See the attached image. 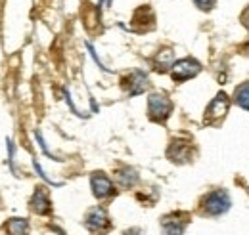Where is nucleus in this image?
I'll use <instances>...</instances> for the list:
<instances>
[{
	"label": "nucleus",
	"mask_w": 249,
	"mask_h": 235,
	"mask_svg": "<svg viewBox=\"0 0 249 235\" xmlns=\"http://www.w3.org/2000/svg\"><path fill=\"white\" fill-rule=\"evenodd\" d=\"M242 23H244V27L249 31V8L242 14Z\"/></svg>",
	"instance_id": "nucleus-13"
},
{
	"label": "nucleus",
	"mask_w": 249,
	"mask_h": 235,
	"mask_svg": "<svg viewBox=\"0 0 249 235\" xmlns=\"http://www.w3.org/2000/svg\"><path fill=\"white\" fill-rule=\"evenodd\" d=\"M234 101L242 107V109H248L249 111V83L240 84L236 92H234Z\"/></svg>",
	"instance_id": "nucleus-10"
},
{
	"label": "nucleus",
	"mask_w": 249,
	"mask_h": 235,
	"mask_svg": "<svg viewBox=\"0 0 249 235\" xmlns=\"http://www.w3.org/2000/svg\"><path fill=\"white\" fill-rule=\"evenodd\" d=\"M199 71H201V65H199L196 59L184 58L173 65V79H175L177 83H182V81H188V79L196 77Z\"/></svg>",
	"instance_id": "nucleus-4"
},
{
	"label": "nucleus",
	"mask_w": 249,
	"mask_h": 235,
	"mask_svg": "<svg viewBox=\"0 0 249 235\" xmlns=\"http://www.w3.org/2000/svg\"><path fill=\"white\" fill-rule=\"evenodd\" d=\"M4 230L10 235H27L29 224H27V220H23V218H12V220L4 226Z\"/></svg>",
	"instance_id": "nucleus-9"
},
{
	"label": "nucleus",
	"mask_w": 249,
	"mask_h": 235,
	"mask_svg": "<svg viewBox=\"0 0 249 235\" xmlns=\"http://www.w3.org/2000/svg\"><path fill=\"white\" fill-rule=\"evenodd\" d=\"M117 180H119V184H121L123 187H130L132 184H136L138 176H136V172H134V170L124 168V170H121V172H117Z\"/></svg>",
	"instance_id": "nucleus-11"
},
{
	"label": "nucleus",
	"mask_w": 249,
	"mask_h": 235,
	"mask_svg": "<svg viewBox=\"0 0 249 235\" xmlns=\"http://www.w3.org/2000/svg\"><path fill=\"white\" fill-rule=\"evenodd\" d=\"M90 184H92V191L94 195L98 197V199H106V197H109V195H113L115 193V189H113V184H111V180L107 176H104V174H94L92 180H90Z\"/></svg>",
	"instance_id": "nucleus-7"
},
{
	"label": "nucleus",
	"mask_w": 249,
	"mask_h": 235,
	"mask_svg": "<svg viewBox=\"0 0 249 235\" xmlns=\"http://www.w3.org/2000/svg\"><path fill=\"white\" fill-rule=\"evenodd\" d=\"M85 226L90 230V232H106L109 228V218H107V212L102 208V206H96L92 210H89L87 218H85Z\"/></svg>",
	"instance_id": "nucleus-6"
},
{
	"label": "nucleus",
	"mask_w": 249,
	"mask_h": 235,
	"mask_svg": "<svg viewBox=\"0 0 249 235\" xmlns=\"http://www.w3.org/2000/svg\"><path fill=\"white\" fill-rule=\"evenodd\" d=\"M228 107H230V100H228V96H226V94H222V92H220V94H217V98L209 103L205 120H207V122H217L218 118L226 117Z\"/></svg>",
	"instance_id": "nucleus-5"
},
{
	"label": "nucleus",
	"mask_w": 249,
	"mask_h": 235,
	"mask_svg": "<svg viewBox=\"0 0 249 235\" xmlns=\"http://www.w3.org/2000/svg\"><path fill=\"white\" fill-rule=\"evenodd\" d=\"M31 208L36 214H48L50 212L52 206H50V199H48V193L44 187H36L31 199Z\"/></svg>",
	"instance_id": "nucleus-8"
},
{
	"label": "nucleus",
	"mask_w": 249,
	"mask_h": 235,
	"mask_svg": "<svg viewBox=\"0 0 249 235\" xmlns=\"http://www.w3.org/2000/svg\"><path fill=\"white\" fill-rule=\"evenodd\" d=\"M199 208L205 216H218V214H224L230 208V199L222 189H215V191L207 193L201 199Z\"/></svg>",
	"instance_id": "nucleus-1"
},
{
	"label": "nucleus",
	"mask_w": 249,
	"mask_h": 235,
	"mask_svg": "<svg viewBox=\"0 0 249 235\" xmlns=\"http://www.w3.org/2000/svg\"><path fill=\"white\" fill-rule=\"evenodd\" d=\"M188 216L186 212H173V214H167L165 218H161V230L165 235H182L186 230L188 224Z\"/></svg>",
	"instance_id": "nucleus-3"
},
{
	"label": "nucleus",
	"mask_w": 249,
	"mask_h": 235,
	"mask_svg": "<svg viewBox=\"0 0 249 235\" xmlns=\"http://www.w3.org/2000/svg\"><path fill=\"white\" fill-rule=\"evenodd\" d=\"M201 10H209V8H213V4H215V0H194Z\"/></svg>",
	"instance_id": "nucleus-12"
},
{
	"label": "nucleus",
	"mask_w": 249,
	"mask_h": 235,
	"mask_svg": "<svg viewBox=\"0 0 249 235\" xmlns=\"http://www.w3.org/2000/svg\"><path fill=\"white\" fill-rule=\"evenodd\" d=\"M124 235H144L140 230H128V232H124Z\"/></svg>",
	"instance_id": "nucleus-14"
},
{
	"label": "nucleus",
	"mask_w": 249,
	"mask_h": 235,
	"mask_svg": "<svg viewBox=\"0 0 249 235\" xmlns=\"http://www.w3.org/2000/svg\"><path fill=\"white\" fill-rule=\"evenodd\" d=\"M173 111V101L163 94H152L148 98V115L152 120L163 122Z\"/></svg>",
	"instance_id": "nucleus-2"
}]
</instances>
